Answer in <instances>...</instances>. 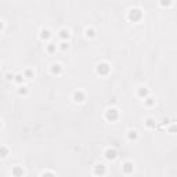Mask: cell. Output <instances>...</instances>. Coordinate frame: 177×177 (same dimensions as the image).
Wrapping results in <instances>:
<instances>
[{"label": "cell", "instance_id": "26", "mask_svg": "<svg viewBox=\"0 0 177 177\" xmlns=\"http://www.w3.org/2000/svg\"><path fill=\"white\" fill-rule=\"evenodd\" d=\"M0 129H1V120H0Z\"/></svg>", "mask_w": 177, "mask_h": 177}, {"label": "cell", "instance_id": "9", "mask_svg": "<svg viewBox=\"0 0 177 177\" xmlns=\"http://www.w3.org/2000/svg\"><path fill=\"white\" fill-rule=\"evenodd\" d=\"M62 72V65L61 64H53L51 65V73L53 75H59Z\"/></svg>", "mask_w": 177, "mask_h": 177}, {"label": "cell", "instance_id": "19", "mask_svg": "<svg viewBox=\"0 0 177 177\" xmlns=\"http://www.w3.org/2000/svg\"><path fill=\"white\" fill-rule=\"evenodd\" d=\"M144 101H145V104H147L148 107H151V105H154V104H155V100H154V98H151L149 96H148V97L145 98Z\"/></svg>", "mask_w": 177, "mask_h": 177}, {"label": "cell", "instance_id": "5", "mask_svg": "<svg viewBox=\"0 0 177 177\" xmlns=\"http://www.w3.org/2000/svg\"><path fill=\"white\" fill-rule=\"evenodd\" d=\"M116 156H118V152H116L115 148H107V149H105V158L108 160L116 159Z\"/></svg>", "mask_w": 177, "mask_h": 177}, {"label": "cell", "instance_id": "16", "mask_svg": "<svg viewBox=\"0 0 177 177\" xmlns=\"http://www.w3.org/2000/svg\"><path fill=\"white\" fill-rule=\"evenodd\" d=\"M156 122H155V119H152V118H148L147 120H145V126L149 127V129H152V127H155Z\"/></svg>", "mask_w": 177, "mask_h": 177}, {"label": "cell", "instance_id": "21", "mask_svg": "<svg viewBox=\"0 0 177 177\" xmlns=\"http://www.w3.org/2000/svg\"><path fill=\"white\" fill-rule=\"evenodd\" d=\"M22 75L25 76V78H32V76H33V71H32V69H26L25 73H22Z\"/></svg>", "mask_w": 177, "mask_h": 177}, {"label": "cell", "instance_id": "24", "mask_svg": "<svg viewBox=\"0 0 177 177\" xmlns=\"http://www.w3.org/2000/svg\"><path fill=\"white\" fill-rule=\"evenodd\" d=\"M6 79L7 80H14V73H6Z\"/></svg>", "mask_w": 177, "mask_h": 177}, {"label": "cell", "instance_id": "13", "mask_svg": "<svg viewBox=\"0 0 177 177\" xmlns=\"http://www.w3.org/2000/svg\"><path fill=\"white\" fill-rule=\"evenodd\" d=\"M9 148L4 145H0V158H7L9 156Z\"/></svg>", "mask_w": 177, "mask_h": 177}, {"label": "cell", "instance_id": "14", "mask_svg": "<svg viewBox=\"0 0 177 177\" xmlns=\"http://www.w3.org/2000/svg\"><path fill=\"white\" fill-rule=\"evenodd\" d=\"M127 139L129 140H137L139 139V133L136 130H129L127 131Z\"/></svg>", "mask_w": 177, "mask_h": 177}, {"label": "cell", "instance_id": "12", "mask_svg": "<svg viewBox=\"0 0 177 177\" xmlns=\"http://www.w3.org/2000/svg\"><path fill=\"white\" fill-rule=\"evenodd\" d=\"M51 36V33H50V30L47 29V28H43L42 30H40V38L42 39H44V40H47V39Z\"/></svg>", "mask_w": 177, "mask_h": 177}, {"label": "cell", "instance_id": "8", "mask_svg": "<svg viewBox=\"0 0 177 177\" xmlns=\"http://www.w3.org/2000/svg\"><path fill=\"white\" fill-rule=\"evenodd\" d=\"M24 174V170H22L21 166H14L13 170H11V176L13 177H22Z\"/></svg>", "mask_w": 177, "mask_h": 177}, {"label": "cell", "instance_id": "10", "mask_svg": "<svg viewBox=\"0 0 177 177\" xmlns=\"http://www.w3.org/2000/svg\"><path fill=\"white\" fill-rule=\"evenodd\" d=\"M137 94H139V97H141V98H145L148 97V89L147 87H139V90H137Z\"/></svg>", "mask_w": 177, "mask_h": 177}, {"label": "cell", "instance_id": "1", "mask_svg": "<svg viewBox=\"0 0 177 177\" xmlns=\"http://www.w3.org/2000/svg\"><path fill=\"white\" fill-rule=\"evenodd\" d=\"M118 118H119V111L116 110V108H110V110L105 111V119L114 122V120H116Z\"/></svg>", "mask_w": 177, "mask_h": 177}, {"label": "cell", "instance_id": "22", "mask_svg": "<svg viewBox=\"0 0 177 177\" xmlns=\"http://www.w3.org/2000/svg\"><path fill=\"white\" fill-rule=\"evenodd\" d=\"M42 177H55L54 173H51V172H44L42 174Z\"/></svg>", "mask_w": 177, "mask_h": 177}, {"label": "cell", "instance_id": "3", "mask_svg": "<svg viewBox=\"0 0 177 177\" xmlns=\"http://www.w3.org/2000/svg\"><path fill=\"white\" fill-rule=\"evenodd\" d=\"M107 172V168H105V165H102V163H97V165H94V174L96 176H104Z\"/></svg>", "mask_w": 177, "mask_h": 177}, {"label": "cell", "instance_id": "18", "mask_svg": "<svg viewBox=\"0 0 177 177\" xmlns=\"http://www.w3.org/2000/svg\"><path fill=\"white\" fill-rule=\"evenodd\" d=\"M55 49H57V46H55L54 43H49V44H47V51H49V53H54Z\"/></svg>", "mask_w": 177, "mask_h": 177}, {"label": "cell", "instance_id": "25", "mask_svg": "<svg viewBox=\"0 0 177 177\" xmlns=\"http://www.w3.org/2000/svg\"><path fill=\"white\" fill-rule=\"evenodd\" d=\"M1 29H3V22L0 21V30H1Z\"/></svg>", "mask_w": 177, "mask_h": 177}, {"label": "cell", "instance_id": "7", "mask_svg": "<svg viewBox=\"0 0 177 177\" xmlns=\"http://www.w3.org/2000/svg\"><path fill=\"white\" fill-rule=\"evenodd\" d=\"M73 100H75L76 102H84V100H86V96H84L83 91L78 90V91H75V93H73Z\"/></svg>", "mask_w": 177, "mask_h": 177}, {"label": "cell", "instance_id": "23", "mask_svg": "<svg viewBox=\"0 0 177 177\" xmlns=\"http://www.w3.org/2000/svg\"><path fill=\"white\" fill-rule=\"evenodd\" d=\"M68 47H69V44H68L67 42H62V43H61V50H67Z\"/></svg>", "mask_w": 177, "mask_h": 177}, {"label": "cell", "instance_id": "11", "mask_svg": "<svg viewBox=\"0 0 177 177\" xmlns=\"http://www.w3.org/2000/svg\"><path fill=\"white\" fill-rule=\"evenodd\" d=\"M58 36H59V39L65 40V39L69 38V30L68 29H59L58 30Z\"/></svg>", "mask_w": 177, "mask_h": 177}, {"label": "cell", "instance_id": "2", "mask_svg": "<svg viewBox=\"0 0 177 177\" xmlns=\"http://www.w3.org/2000/svg\"><path fill=\"white\" fill-rule=\"evenodd\" d=\"M110 71H111V68H110V65H108L107 62H101V64H98V65H97V72L100 73V75L105 76V75L110 73Z\"/></svg>", "mask_w": 177, "mask_h": 177}, {"label": "cell", "instance_id": "4", "mask_svg": "<svg viewBox=\"0 0 177 177\" xmlns=\"http://www.w3.org/2000/svg\"><path fill=\"white\" fill-rule=\"evenodd\" d=\"M141 11H140L139 9H131L130 11H129V18L130 20H133V21H139L140 18H141Z\"/></svg>", "mask_w": 177, "mask_h": 177}, {"label": "cell", "instance_id": "17", "mask_svg": "<svg viewBox=\"0 0 177 177\" xmlns=\"http://www.w3.org/2000/svg\"><path fill=\"white\" fill-rule=\"evenodd\" d=\"M94 35H96V30H94L93 28H87V29H86V36H87V38H93Z\"/></svg>", "mask_w": 177, "mask_h": 177}, {"label": "cell", "instance_id": "6", "mask_svg": "<svg viewBox=\"0 0 177 177\" xmlns=\"http://www.w3.org/2000/svg\"><path fill=\"white\" fill-rule=\"evenodd\" d=\"M133 170H134V165L131 163V162H129V160L122 165V172L125 174H130V173H133Z\"/></svg>", "mask_w": 177, "mask_h": 177}, {"label": "cell", "instance_id": "20", "mask_svg": "<svg viewBox=\"0 0 177 177\" xmlns=\"http://www.w3.org/2000/svg\"><path fill=\"white\" fill-rule=\"evenodd\" d=\"M18 93L24 94V96H25V94H28V87H26V86H21V87H20V90H18Z\"/></svg>", "mask_w": 177, "mask_h": 177}, {"label": "cell", "instance_id": "15", "mask_svg": "<svg viewBox=\"0 0 177 177\" xmlns=\"http://www.w3.org/2000/svg\"><path fill=\"white\" fill-rule=\"evenodd\" d=\"M24 79H25V76L22 75V73H17V75H14V82H15L17 84H22Z\"/></svg>", "mask_w": 177, "mask_h": 177}]
</instances>
